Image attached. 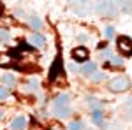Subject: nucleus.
Listing matches in <instances>:
<instances>
[{
	"instance_id": "20e7f679",
	"label": "nucleus",
	"mask_w": 132,
	"mask_h": 130,
	"mask_svg": "<svg viewBox=\"0 0 132 130\" xmlns=\"http://www.w3.org/2000/svg\"><path fill=\"white\" fill-rule=\"evenodd\" d=\"M116 46H118L120 53H123L125 56H130L132 55V40H130V37L120 35V37L116 39Z\"/></svg>"
},
{
	"instance_id": "9b49d317",
	"label": "nucleus",
	"mask_w": 132,
	"mask_h": 130,
	"mask_svg": "<svg viewBox=\"0 0 132 130\" xmlns=\"http://www.w3.org/2000/svg\"><path fill=\"white\" fill-rule=\"evenodd\" d=\"M92 121H93V125H97V127H101V125H102L104 118H102V112L99 109H95L93 112H92Z\"/></svg>"
},
{
	"instance_id": "2eb2a0df",
	"label": "nucleus",
	"mask_w": 132,
	"mask_h": 130,
	"mask_svg": "<svg viewBox=\"0 0 132 130\" xmlns=\"http://www.w3.org/2000/svg\"><path fill=\"white\" fill-rule=\"evenodd\" d=\"M39 88V79H30V83H28V90L35 91Z\"/></svg>"
},
{
	"instance_id": "7ed1b4c3",
	"label": "nucleus",
	"mask_w": 132,
	"mask_h": 130,
	"mask_svg": "<svg viewBox=\"0 0 132 130\" xmlns=\"http://www.w3.org/2000/svg\"><path fill=\"white\" fill-rule=\"evenodd\" d=\"M108 88L111 91H125L130 88V81L129 77H125V76H118V77H114V79L109 81V84H108Z\"/></svg>"
},
{
	"instance_id": "393cba45",
	"label": "nucleus",
	"mask_w": 132,
	"mask_h": 130,
	"mask_svg": "<svg viewBox=\"0 0 132 130\" xmlns=\"http://www.w3.org/2000/svg\"><path fill=\"white\" fill-rule=\"evenodd\" d=\"M2 12H4V4L0 2V16H2Z\"/></svg>"
},
{
	"instance_id": "bb28decb",
	"label": "nucleus",
	"mask_w": 132,
	"mask_h": 130,
	"mask_svg": "<svg viewBox=\"0 0 132 130\" xmlns=\"http://www.w3.org/2000/svg\"><path fill=\"white\" fill-rule=\"evenodd\" d=\"M0 116H2V111H0Z\"/></svg>"
},
{
	"instance_id": "4be33fe9",
	"label": "nucleus",
	"mask_w": 132,
	"mask_h": 130,
	"mask_svg": "<svg viewBox=\"0 0 132 130\" xmlns=\"http://www.w3.org/2000/svg\"><path fill=\"white\" fill-rule=\"evenodd\" d=\"M88 106H90V107H93V111L97 109V106H99V104H97V100H93V99H88Z\"/></svg>"
},
{
	"instance_id": "a211bd4d",
	"label": "nucleus",
	"mask_w": 132,
	"mask_h": 130,
	"mask_svg": "<svg viewBox=\"0 0 132 130\" xmlns=\"http://www.w3.org/2000/svg\"><path fill=\"white\" fill-rule=\"evenodd\" d=\"M9 39H11L9 32H5V30H0V40H4V42H7Z\"/></svg>"
},
{
	"instance_id": "6e6552de",
	"label": "nucleus",
	"mask_w": 132,
	"mask_h": 130,
	"mask_svg": "<svg viewBox=\"0 0 132 130\" xmlns=\"http://www.w3.org/2000/svg\"><path fill=\"white\" fill-rule=\"evenodd\" d=\"M30 44L34 46V48H44V44H46V39L42 37L41 33H32L30 35Z\"/></svg>"
},
{
	"instance_id": "423d86ee",
	"label": "nucleus",
	"mask_w": 132,
	"mask_h": 130,
	"mask_svg": "<svg viewBox=\"0 0 132 130\" xmlns=\"http://www.w3.org/2000/svg\"><path fill=\"white\" fill-rule=\"evenodd\" d=\"M72 58H74L76 62H85V60H88V49H86V48H83V46L74 48V49H72Z\"/></svg>"
},
{
	"instance_id": "f8f14e48",
	"label": "nucleus",
	"mask_w": 132,
	"mask_h": 130,
	"mask_svg": "<svg viewBox=\"0 0 132 130\" xmlns=\"http://www.w3.org/2000/svg\"><path fill=\"white\" fill-rule=\"evenodd\" d=\"M28 21H30V27L34 28V30H41V28H42V21L39 20L37 16H30Z\"/></svg>"
},
{
	"instance_id": "f257e3e1",
	"label": "nucleus",
	"mask_w": 132,
	"mask_h": 130,
	"mask_svg": "<svg viewBox=\"0 0 132 130\" xmlns=\"http://www.w3.org/2000/svg\"><path fill=\"white\" fill-rule=\"evenodd\" d=\"M53 112H55V116H58L62 120L71 116V99H69L67 93H62V95H58L55 99V102H53Z\"/></svg>"
},
{
	"instance_id": "a878e982",
	"label": "nucleus",
	"mask_w": 132,
	"mask_h": 130,
	"mask_svg": "<svg viewBox=\"0 0 132 130\" xmlns=\"http://www.w3.org/2000/svg\"><path fill=\"white\" fill-rule=\"evenodd\" d=\"M53 130H62V128H58V127H55V128H53Z\"/></svg>"
},
{
	"instance_id": "1a4fd4ad",
	"label": "nucleus",
	"mask_w": 132,
	"mask_h": 130,
	"mask_svg": "<svg viewBox=\"0 0 132 130\" xmlns=\"http://www.w3.org/2000/svg\"><path fill=\"white\" fill-rule=\"evenodd\" d=\"M25 127H27V118L25 116H16L12 120V123H11V128L12 130H23Z\"/></svg>"
},
{
	"instance_id": "9d476101",
	"label": "nucleus",
	"mask_w": 132,
	"mask_h": 130,
	"mask_svg": "<svg viewBox=\"0 0 132 130\" xmlns=\"http://www.w3.org/2000/svg\"><path fill=\"white\" fill-rule=\"evenodd\" d=\"M95 70H97V65H95L93 62H90V63H85V67L81 69V74H85V76H92Z\"/></svg>"
},
{
	"instance_id": "b1692460",
	"label": "nucleus",
	"mask_w": 132,
	"mask_h": 130,
	"mask_svg": "<svg viewBox=\"0 0 132 130\" xmlns=\"http://www.w3.org/2000/svg\"><path fill=\"white\" fill-rule=\"evenodd\" d=\"M102 77H104V74H102V72H95V76H93L92 79H93V81H101Z\"/></svg>"
},
{
	"instance_id": "4468645a",
	"label": "nucleus",
	"mask_w": 132,
	"mask_h": 130,
	"mask_svg": "<svg viewBox=\"0 0 132 130\" xmlns=\"http://www.w3.org/2000/svg\"><path fill=\"white\" fill-rule=\"evenodd\" d=\"M12 62H11V56L7 55H0V65H11Z\"/></svg>"
},
{
	"instance_id": "ddd939ff",
	"label": "nucleus",
	"mask_w": 132,
	"mask_h": 130,
	"mask_svg": "<svg viewBox=\"0 0 132 130\" xmlns=\"http://www.w3.org/2000/svg\"><path fill=\"white\" fill-rule=\"evenodd\" d=\"M2 81H4V84H7V88L14 86V83H16V79H14L12 74H4V76H2Z\"/></svg>"
},
{
	"instance_id": "0eeeda50",
	"label": "nucleus",
	"mask_w": 132,
	"mask_h": 130,
	"mask_svg": "<svg viewBox=\"0 0 132 130\" xmlns=\"http://www.w3.org/2000/svg\"><path fill=\"white\" fill-rule=\"evenodd\" d=\"M60 70H62V62H60V58H56L55 63L51 65V69H50V81L56 79V77H58V74H60Z\"/></svg>"
},
{
	"instance_id": "aec40b11",
	"label": "nucleus",
	"mask_w": 132,
	"mask_h": 130,
	"mask_svg": "<svg viewBox=\"0 0 132 130\" xmlns=\"http://www.w3.org/2000/svg\"><path fill=\"white\" fill-rule=\"evenodd\" d=\"M120 7L125 11H132V2H120ZM118 7V9H120Z\"/></svg>"
},
{
	"instance_id": "412c9836",
	"label": "nucleus",
	"mask_w": 132,
	"mask_h": 130,
	"mask_svg": "<svg viewBox=\"0 0 132 130\" xmlns=\"http://www.w3.org/2000/svg\"><path fill=\"white\" fill-rule=\"evenodd\" d=\"M102 60H113V53L109 49L102 51Z\"/></svg>"
},
{
	"instance_id": "f3484780",
	"label": "nucleus",
	"mask_w": 132,
	"mask_h": 130,
	"mask_svg": "<svg viewBox=\"0 0 132 130\" xmlns=\"http://www.w3.org/2000/svg\"><path fill=\"white\" fill-rule=\"evenodd\" d=\"M104 35H106V39H111L113 35H114V28H113V27H106V30H104Z\"/></svg>"
},
{
	"instance_id": "5701e85b",
	"label": "nucleus",
	"mask_w": 132,
	"mask_h": 130,
	"mask_svg": "<svg viewBox=\"0 0 132 130\" xmlns=\"http://www.w3.org/2000/svg\"><path fill=\"white\" fill-rule=\"evenodd\" d=\"M5 97H7V88L0 86V99H5Z\"/></svg>"
},
{
	"instance_id": "dca6fc26",
	"label": "nucleus",
	"mask_w": 132,
	"mask_h": 130,
	"mask_svg": "<svg viewBox=\"0 0 132 130\" xmlns=\"http://www.w3.org/2000/svg\"><path fill=\"white\" fill-rule=\"evenodd\" d=\"M69 130H83L81 121H72L71 125H69Z\"/></svg>"
},
{
	"instance_id": "6ab92c4d",
	"label": "nucleus",
	"mask_w": 132,
	"mask_h": 130,
	"mask_svg": "<svg viewBox=\"0 0 132 130\" xmlns=\"http://www.w3.org/2000/svg\"><path fill=\"white\" fill-rule=\"evenodd\" d=\"M74 9H76V12H79V14H85V2H79L78 5H74Z\"/></svg>"
},
{
	"instance_id": "39448f33",
	"label": "nucleus",
	"mask_w": 132,
	"mask_h": 130,
	"mask_svg": "<svg viewBox=\"0 0 132 130\" xmlns=\"http://www.w3.org/2000/svg\"><path fill=\"white\" fill-rule=\"evenodd\" d=\"M120 111V114H122L123 118H127V120H132V99H127L122 102V106L118 107Z\"/></svg>"
},
{
	"instance_id": "f03ea898",
	"label": "nucleus",
	"mask_w": 132,
	"mask_h": 130,
	"mask_svg": "<svg viewBox=\"0 0 132 130\" xmlns=\"http://www.w3.org/2000/svg\"><path fill=\"white\" fill-rule=\"evenodd\" d=\"M95 9H97L99 14L106 16V18H114V16L118 14V11H120L116 2H99Z\"/></svg>"
}]
</instances>
